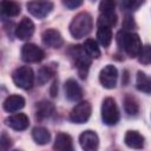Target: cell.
<instances>
[{
    "label": "cell",
    "instance_id": "6da1fadb",
    "mask_svg": "<svg viewBox=\"0 0 151 151\" xmlns=\"http://www.w3.org/2000/svg\"><path fill=\"white\" fill-rule=\"evenodd\" d=\"M117 42L118 46L126 52V54L130 58L138 57L140 50H142V41L138 34L127 32V31H120L117 34Z\"/></svg>",
    "mask_w": 151,
    "mask_h": 151
},
{
    "label": "cell",
    "instance_id": "7a4b0ae2",
    "mask_svg": "<svg viewBox=\"0 0 151 151\" xmlns=\"http://www.w3.org/2000/svg\"><path fill=\"white\" fill-rule=\"evenodd\" d=\"M92 27H93L92 17L86 12H81L72 19L70 24V33L73 38L81 39L92 31Z\"/></svg>",
    "mask_w": 151,
    "mask_h": 151
},
{
    "label": "cell",
    "instance_id": "3957f363",
    "mask_svg": "<svg viewBox=\"0 0 151 151\" xmlns=\"http://www.w3.org/2000/svg\"><path fill=\"white\" fill-rule=\"evenodd\" d=\"M70 55L74 63V66L77 67L78 74L80 76L81 79H85L88 72V68L91 66V61L92 58L86 53V51L84 50L83 46L80 45H76V46H71L70 48Z\"/></svg>",
    "mask_w": 151,
    "mask_h": 151
},
{
    "label": "cell",
    "instance_id": "277c9868",
    "mask_svg": "<svg viewBox=\"0 0 151 151\" xmlns=\"http://www.w3.org/2000/svg\"><path fill=\"white\" fill-rule=\"evenodd\" d=\"M12 78H13L14 84L18 87L22 88V90H29V88H32L33 83H34V73H33V70L29 66L18 67L13 72Z\"/></svg>",
    "mask_w": 151,
    "mask_h": 151
},
{
    "label": "cell",
    "instance_id": "5b68a950",
    "mask_svg": "<svg viewBox=\"0 0 151 151\" xmlns=\"http://www.w3.org/2000/svg\"><path fill=\"white\" fill-rule=\"evenodd\" d=\"M119 110L113 98L107 97L103 100L101 105V119L106 125H116L119 120Z\"/></svg>",
    "mask_w": 151,
    "mask_h": 151
},
{
    "label": "cell",
    "instance_id": "8992f818",
    "mask_svg": "<svg viewBox=\"0 0 151 151\" xmlns=\"http://www.w3.org/2000/svg\"><path fill=\"white\" fill-rule=\"evenodd\" d=\"M53 9V2L50 0H32L27 2V11L38 19H44Z\"/></svg>",
    "mask_w": 151,
    "mask_h": 151
},
{
    "label": "cell",
    "instance_id": "52a82bcc",
    "mask_svg": "<svg viewBox=\"0 0 151 151\" xmlns=\"http://www.w3.org/2000/svg\"><path fill=\"white\" fill-rule=\"evenodd\" d=\"M91 104L88 101H80L78 103L70 113V119L72 123L76 124H83L88 120L91 116Z\"/></svg>",
    "mask_w": 151,
    "mask_h": 151
},
{
    "label": "cell",
    "instance_id": "ba28073f",
    "mask_svg": "<svg viewBox=\"0 0 151 151\" xmlns=\"http://www.w3.org/2000/svg\"><path fill=\"white\" fill-rule=\"evenodd\" d=\"M45 58V52L42 48L35 44H25L21 48V59L25 63H39Z\"/></svg>",
    "mask_w": 151,
    "mask_h": 151
},
{
    "label": "cell",
    "instance_id": "9c48e42d",
    "mask_svg": "<svg viewBox=\"0 0 151 151\" xmlns=\"http://www.w3.org/2000/svg\"><path fill=\"white\" fill-rule=\"evenodd\" d=\"M118 79V71L113 65H106L99 73V80L100 84L105 88H114L117 85Z\"/></svg>",
    "mask_w": 151,
    "mask_h": 151
},
{
    "label": "cell",
    "instance_id": "30bf717a",
    "mask_svg": "<svg viewBox=\"0 0 151 151\" xmlns=\"http://www.w3.org/2000/svg\"><path fill=\"white\" fill-rule=\"evenodd\" d=\"M41 40L45 46L51 47V48H59L64 44V39L61 34L57 29H53V28H48L44 31L41 34Z\"/></svg>",
    "mask_w": 151,
    "mask_h": 151
},
{
    "label": "cell",
    "instance_id": "8fae6325",
    "mask_svg": "<svg viewBox=\"0 0 151 151\" xmlns=\"http://www.w3.org/2000/svg\"><path fill=\"white\" fill-rule=\"evenodd\" d=\"M79 143H80V146L85 151H94V150L98 149L99 138H98V136H97V133L94 131L87 130V131H84L80 134Z\"/></svg>",
    "mask_w": 151,
    "mask_h": 151
},
{
    "label": "cell",
    "instance_id": "7c38bea8",
    "mask_svg": "<svg viewBox=\"0 0 151 151\" xmlns=\"http://www.w3.org/2000/svg\"><path fill=\"white\" fill-rule=\"evenodd\" d=\"M34 33V24L28 18H22V20L19 22V25L15 28V35L20 40H27L29 39Z\"/></svg>",
    "mask_w": 151,
    "mask_h": 151
},
{
    "label": "cell",
    "instance_id": "4fadbf2b",
    "mask_svg": "<svg viewBox=\"0 0 151 151\" xmlns=\"http://www.w3.org/2000/svg\"><path fill=\"white\" fill-rule=\"evenodd\" d=\"M6 124L17 131H22L28 127L29 125V119L25 113H15L13 116H9L6 119Z\"/></svg>",
    "mask_w": 151,
    "mask_h": 151
},
{
    "label": "cell",
    "instance_id": "5bb4252c",
    "mask_svg": "<svg viewBox=\"0 0 151 151\" xmlns=\"http://www.w3.org/2000/svg\"><path fill=\"white\" fill-rule=\"evenodd\" d=\"M65 93L67 99L71 101H79L83 98V88L73 79H68L65 83Z\"/></svg>",
    "mask_w": 151,
    "mask_h": 151
},
{
    "label": "cell",
    "instance_id": "9a60e30c",
    "mask_svg": "<svg viewBox=\"0 0 151 151\" xmlns=\"http://www.w3.org/2000/svg\"><path fill=\"white\" fill-rule=\"evenodd\" d=\"M24 106H25V99L21 96H18V94L9 96L4 101V110L6 112H9V113L18 112Z\"/></svg>",
    "mask_w": 151,
    "mask_h": 151
},
{
    "label": "cell",
    "instance_id": "2e32d148",
    "mask_svg": "<svg viewBox=\"0 0 151 151\" xmlns=\"http://www.w3.org/2000/svg\"><path fill=\"white\" fill-rule=\"evenodd\" d=\"M53 149L58 151H72L73 150V144H72V138L70 134L60 132L57 134Z\"/></svg>",
    "mask_w": 151,
    "mask_h": 151
},
{
    "label": "cell",
    "instance_id": "e0dca14e",
    "mask_svg": "<svg viewBox=\"0 0 151 151\" xmlns=\"http://www.w3.org/2000/svg\"><path fill=\"white\" fill-rule=\"evenodd\" d=\"M124 142L132 149H142L144 146V137L137 131H127L125 133Z\"/></svg>",
    "mask_w": 151,
    "mask_h": 151
},
{
    "label": "cell",
    "instance_id": "ac0fdd59",
    "mask_svg": "<svg viewBox=\"0 0 151 151\" xmlns=\"http://www.w3.org/2000/svg\"><path fill=\"white\" fill-rule=\"evenodd\" d=\"M53 113H54V105L47 100H42L38 103L35 106V116L40 120L51 117Z\"/></svg>",
    "mask_w": 151,
    "mask_h": 151
},
{
    "label": "cell",
    "instance_id": "d6986e66",
    "mask_svg": "<svg viewBox=\"0 0 151 151\" xmlns=\"http://www.w3.org/2000/svg\"><path fill=\"white\" fill-rule=\"evenodd\" d=\"M97 39L99 41V44L104 47H109L111 41H112V31L111 27L109 26H103L99 25L98 29H97Z\"/></svg>",
    "mask_w": 151,
    "mask_h": 151
},
{
    "label": "cell",
    "instance_id": "ffe728a7",
    "mask_svg": "<svg viewBox=\"0 0 151 151\" xmlns=\"http://www.w3.org/2000/svg\"><path fill=\"white\" fill-rule=\"evenodd\" d=\"M1 12L6 17H17L20 13V5L14 0H1Z\"/></svg>",
    "mask_w": 151,
    "mask_h": 151
},
{
    "label": "cell",
    "instance_id": "44dd1931",
    "mask_svg": "<svg viewBox=\"0 0 151 151\" xmlns=\"http://www.w3.org/2000/svg\"><path fill=\"white\" fill-rule=\"evenodd\" d=\"M32 137L34 139V142L39 145H45L50 142L51 139V134L48 132L47 129L42 127V126H37L32 130Z\"/></svg>",
    "mask_w": 151,
    "mask_h": 151
},
{
    "label": "cell",
    "instance_id": "7402d4cb",
    "mask_svg": "<svg viewBox=\"0 0 151 151\" xmlns=\"http://www.w3.org/2000/svg\"><path fill=\"white\" fill-rule=\"evenodd\" d=\"M136 86L139 91L145 92V93H151V77L145 74L144 72L139 71L137 73V79H136Z\"/></svg>",
    "mask_w": 151,
    "mask_h": 151
},
{
    "label": "cell",
    "instance_id": "603a6c76",
    "mask_svg": "<svg viewBox=\"0 0 151 151\" xmlns=\"http://www.w3.org/2000/svg\"><path fill=\"white\" fill-rule=\"evenodd\" d=\"M84 50L86 51V53L92 58V59H97L100 57V50L98 47V44L96 40L93 39H86L85 42L83 44Z\"/></svg>",
    "mask_w": 151,
    "mask_h": 151
},
{
    "label": "cell",
    "instance_id": "cb8c5ba5",
    "mask_svg": "<svg viewBox=\"0 0 151 151\" xmlns=\"http://www.w3.org/2000/svg\"><path fill=\"white\" fill-rule=\"evenodd\" d=\"M124 110L129 116H137L139 112L138 103L132 96H126L124 98Z\"/></svg>",
    "mask_w": 151,
    "mask_h": 151
},
{
    "label": "cell",
    "instance_id": "d4e9b609",
    "mask_svg": "<svg viewBox=\"0 0 151 151\" xmlns=\"http://www.w3.org/2000/svg\"><path fill=\"white\" fill-rule=\"evenodd\" d=\"M53 74H54V70L51 67V66H44V67H41L40 70H39V72H38V76H37V81H38V84L39 85H44V84H46L52 77H53Z\"/></svg>",
    "mask_w": 151,
    "mask_h": 151
},
{
    "label": "cell",
    "instance_id": "484cf974",
    "mask_svg": "<svg viewBox=\"0 0 151 151\" xmlns=\"http://www.w3.org/2000/svg\"><path fill=\"white\" fill-rule=\"evenodd\" d=\"M117 22V15L116 13H100V17L98 18V26L103 25V26H109L112 27L114 26Z\"/></svg>",
    "mask_w": 151,
    "mask_h": 151
},
{
    "label": "cell",
    "instance_id": "4316f807",
    "mask_svg": "<svg viewBox=\"0 0 151 151\" xmlns=\"http://www.w3.org/2000/svg\"><path fill=\"white\" fill-rule=\"evenodd\" d=\"M138 60L140 64H144V65L151 64V46L150 45H145L142 47L138 54Z\"/></svg>",
    "mask_w": 151,
    "mask_h": 151
},
{
    "label": "cell",
    "instance_id": "83f0119b",
    "mask_svg": "<svg viewBox=\"0 0 151 151\" xmlns=\"http://www.w3.org/2000/svg\"><path fill=\"white\" fill-rule=\"evenodd\" d=\"M145 0H120V5L126 11H136L138 9Z\"/></svg>",
    "mask_w": 151,
    "mask_h": 151
},
{
    "label": "cell",
    "instance_id": "f1b7e54d",
    "mask_svg": "<svg viewBox=\"0 0 151 151\" xmlns=\"http://www.w3.org/2000/svg\"><path fill=\"white\" fill-rule=\"evenodd\" d=\"M116 7V0H101L99 4L100 13H113Z\"/></svg>",
    "mask_w": 151,
    "mask_h": 151
},
{
    "label": "cell",
    "instance_id": "f546056e",
    "mask_svg": "<svg viewBox=\"0 0 151 151\" xmlns=\"http://www.w3.org/2000/svg\"><path fill=\"white\" fill-rule=\"evenodd\" d=\"M63 5L68 9H76L80 7L84 2V0H61Z\"/></svg>",
    "mask_w": 151,
    "mask_h": 151
},
{
    "label": "cell",
    "instance_id": "4dcf8cb0",
    "mask_svg": "<svg viewBox=\"0 0 151 151\" xmlns=\"http://www.w3.org/2000/svg\"><path fill=\"white\" fill-rule=\"evenodd\" d=\"M0 145H1V150H4V151H6L7 149H9L12 146V140H11V138L5 132H2V134H1Z\"/></svg>",
    "mask_w": 151,
    "mask_h": 151
},
{
    "label": "cell",
    "instance_id": "1f68e13d",
    "mask_svg": "<svg viewBox=\"0 0 151 151\" xmlns=\"http://www.w3.org/2000/svg\"><path fill=\"white\" fill-rule=\"evenodd\" d=\"M57 92H58V88H57V84H55V83H53V86H52V88H51V96H52V97H55Z\"/></svg>",
    "mask_w": 151,
    "mask_h": 151
}]
</instances>
